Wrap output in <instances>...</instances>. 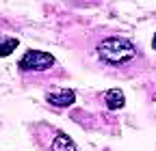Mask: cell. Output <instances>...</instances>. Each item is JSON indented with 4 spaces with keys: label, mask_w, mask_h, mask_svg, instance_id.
Returning a JSON list of instances; mask_svg holds the SVG:
<instances>
[{
    "label": "cell",
    "mask_w": 156,
    "mask_h": 151,
    "mask_svg": "<svg viewBox=\"0 0 156 151\" xmlns=\"http://www.w3.org/2000/svg\"><path fill=\"white\" fill-rule=\"evenodd\" d=\"M95 56H98V61H100L102 67L122 73L124 78H128L132 71H136V65L143 59L139 54V50H136V45L130 39H126V37H115V35L106 37V39H102L98 43Z\"/></svg>",
    "instance_id": "obj_1"
},
{
    "label": "cell",
    "mask_w": 156,
    "mask_h": 151,
    "mask_svg": "<svg viewBox=\"0 0 156 151\" xmlns=\"http://www.w3.org/2000/svg\"><path fill=\"white\" fill-rule=\"evenodd\" d=\"M56 67V61L54 56L48 54V52H41V50H28L22 59H20V69L22 71H48Z\"/></svg>",
    "instance_id": "obj_2"
},
{
    "label": "cell",
    "mask_w": 156,
    "mask_h": 151,
    "mask_svg": "<svg viewBox=\"0 0 156 151\" xmlns=\"http://www.w3.org/2000/svg\"><path fill=\"white\" fill-rule=\"evenodd\" d=\"M46 99H48V104H52L56 108H65V106H72L76 102V95L69 89H61V91H50L46 95Z\"/></svg>",
    "instance_id": "obj_3"
},
{
    "label": "cell",
    "mask_w": 156,
    "mask_h": 151,
    "mask_svg": "<svg viewBox=\"0 0 156 151\" xmlns=\"http://www.w3.org/2000/svg\"><path fill=\"white\" fill-rule=\"evenodd\" d=\"M104 104H106L108 110H119V108H124L126 97H124V93L119 89H111V91L104 93Z\"/></svg>",
    "instance_id": "obj_4"
},
{
    "label": "cell",
    "mask_w": 156,
    "mask_h": 151,
    "mask_svg": "<svg viewBox=\"0 0 156 151\" xmlns=\"http://www.w3.org/2000/svg\"><path fill=\"white\" fill-rule=\"evenodd\" d=\"M50 151H78V149H76L74 140H72L67 134L56 132V136H54V140H52V145H50Z\"/></svg>",
    "instance_id": "obj_5"
},
{
    "label": "cell",
    "mask_w": 156,
    "mask_h": 151,
    "mask_svg": "<svg viewBox=\"0 0 156 151\" xmlns=\"http://www.w3.org/2000/svg\"><path fill=\"white\" fill-rule=\"evenodd\" d=\"M17 39L15 37H5V35H0V56H9L15 48H17Z\"/></svg>",
    "instance_id": "obj_6"
},
{
    "label": "cell",
    "mask_w": 156,
    "mask_h": 151,
    "mask_svg": "<svg viewBox=\"0 0 156 151\" xmlns=\"http://www.w3.org/2000/svg\"><path fill=\"white\" fill-rule=\"evenodd\" d=\"M152 48L156 50V35H154V39H152Z\"/></svg>",
    "instance_id": "obj_7"
}]
</instances>
